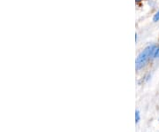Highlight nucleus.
I'll return each mask as SVG.
<instances>
[{
  "mask_svg": "<svg viewBox=\"0 0 159 132\" xmlns=\"http://www.w3.org/2000/svg\"><path fill=\"white\" fill-rule=\"evenodd\" d=\"M137 1H142V0H137Z\"/></svg>",
  "mask_w": 159,
  "mask_h": 132,
  "instance_id": "39448f33",
  "label": "nucleus"
},
{
  "mask_svg": "<svg viewBox=\"0 0 159 132\" xmlns=\"http://www.w3.org/2000/svg\"><path fill=\"white\" fill-rule=\"evenodd\" d=\"M153 21H155V22H157V21H159V11L157 12H156V14L154 15Z\"/></svg>",
  "mask_w": 159,
  "mask_h": 132,
  "instance_id": "7ed1b4c3",
  "label": "nucleus"
},
{
  "mask_svg": "<svg viewBox=\"0 0 159 132\" xmlns=\"http://www.w3.org/2000/svg\"><path fill=\"white\" fill-rule=\"evenodd\" d=\"M156 58H159V46L157 47L156 51H155V52H154L153 59H156Z\"/></svg>",
  "mask_w": 159,
  "mask_h": 132,
  "instance_id": "f03ea898",
  "label": "nucleus"
},
{
  "mask_svg": "<svg viewBox=\"0 0 159 132\" xmlns=\"http://www.w3.org/2000/svg\"><path fill=\"white\" fill-rule=\"evenodd\" d=\"M157 45H152L148 46L147 48H145L143 51H142L140 55L138 56L136 59V69L137 70H140L142 69L146 64L148 63V61L153 58L154 52L156 51Z\"/></svg>",
  "mask_w": 159,
  "mask_h": 132,
  "instance_id": "f257e3e1",
  "label": "nucleus"
},
{
  "mask_svg": "<svg viewBox=\"0 0 159 132\" xmlns=\"http://www.w3.org/2000/svg\"><path fill=\"white\" fill-rule=\"evenodd\" d=\"M140 119H141L140 112H139V111H136V112H135V121H136V122H139Z\"/></svg>",
  "mask_w": 159,
  "mask_h": 132,
  "instance_id": "20e7f679",
  "label": "nucleus"
}]
</instances>
